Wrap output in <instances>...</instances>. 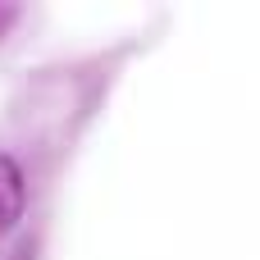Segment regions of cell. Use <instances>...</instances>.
<instances>
[{
	"label": "cell",
	"instance_id": "1",
	"mask_svg": "<svg viewBox=\"0 0 260 260\" xmlns=\"http://www.w3.org/2000/svg\"><path fill=\"white\" fill-rule=\"evenodd\" d=\"M23 210V174L9 155H0V229H9Z\"/></svg>",
	"mask_w": 260,
	"mask_h": 260
}]
</instances>
